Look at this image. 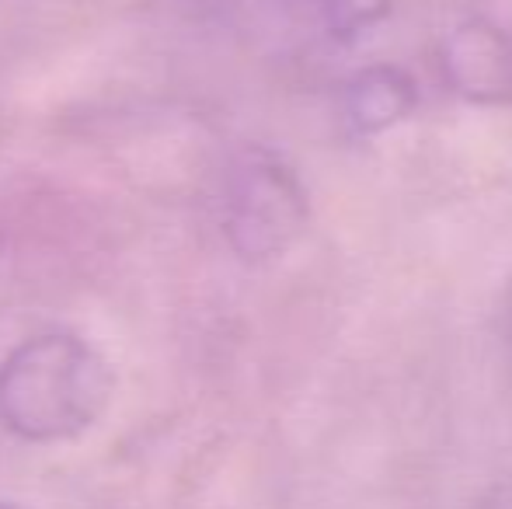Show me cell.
Listing matches in <instances>:
<instances>
[{"mask_svg":"<svg viewBox=\"0 0 512 509\" xmlns=\"http://www.w3.org/2000/svg\"><path fill=\"white\" fill-rule=\"evenodd\" d=\"M307 227V196L293 168L269 150H248L227 189V238L244 258L283 255Z\"/></svg>","mask_w":512,"mask_h":509,"instance_id":"7a4b0ae2","label":"cell"},{"mask_svg":"<svg viewBox=\"0 0 512 509\" xmlns=\"http://www.w3.org/2000/svg\"><path fill=\"white\" fill-rule=\"evenodd\" d=\"M439 74L457 98L474 105H512V32L474 18L439 42Z\"/></svg>","mask_w":512,"mask_h":509,"instance_id":"3957f363","label":"cell"},{"mask_svg":"<svg viewBox=\"0 0 512 509\" xmlns=\"http://www.w3.org/2000/svg\"><path fill=\"white\" fill-rule=\"evenodd\" d=\"M415 109V84L405 70L398 67H370L352 77L349 95H345V112L356 133L373 136L387 133Z\"/></svg>","mask_w":512,"mask_h":509,"instance_id":"277c9868","label":"cell"},{"mask_svg":"<svg viewBox=\"0 0 512 509\" xmlns=\"http://www.w3.org/2000/svg\"><path fill=\"white\" fill-rule=\"evenodd\" d=\"M0 509H18V506H11V503H0Z\"/></svg>","mask_w":512,"mask_h":509,"instance_id":"5b68a950","label":"cell"},{"mask_svg":"<svg viewBox=\"0 0 512 509\" xmlns=\"http://www.w3.org/2000/svg\"><path fill=\"white\" fill-rule=\"evenodd\" d=\"M115 370L77 332H42L0 363V426L21 443H67L102 422Z\"/></svg>","mask_w":512,"mask_h":509,"instance_id":"6da1fadb","label":"cell"}]
</instances>
